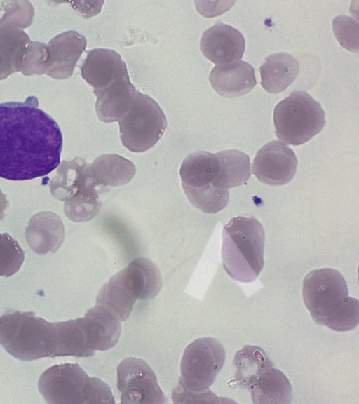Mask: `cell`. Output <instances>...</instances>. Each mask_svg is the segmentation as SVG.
I'll return each instance as SVG.
<instances>
[{"instance_id":"cell-1","label":"cell","mask_w":359,"mask_h":404,"mask_svg":"<svg viewBox=\"0 0 359 404\" xmlns=\"http://www.w3.org/2000/svg\"><path fill=\"white\" fill-rule=\"evenodd\" d=\"M38 100L0 104V177L22 181L48 175L60 164L62 135Z\"/></svg>"},{"instance_id":"cell-2","label":"cell","mask_w":359,"mask_h":404,"mask_svg":"<svg viewBox=\"0 0 359 404\" xmlns=\"http://www.w3.org/2000/svg\"><path fill=\"white\" fill-rule=\"evenodd\" d=\"M250 165L249 156L237 149L191 153L180 166L182 188L195 208L205 213H216L228 203V189L248 180Z\"/></svg>"},{"instance_id":"cell-3","label":"cell","mask_w":359,"mask_h":404,"mask_svg":"<svg viewBox=\"0 0 359 404\" xmlns=\"http://www.w3.org/2000/svg\"><path fill=\"white\" fill-rule=\"evenodd\" d=\"M302 297L316 323L337 332H346L359 322V302L348 296L347 284L336 269L323 268L309 272L302 283Z\"/></svg>"},{"instance_id":"cell-4","label":"cell","mask_w":359,"mask_h":404,"mask_svg":"<svg viewBox=\"0 0 359 404\" xmlns=\"http://www.w3.org/2000/svg\"><path fill=\"white\" fill-rule=\"evenodd\" d=\"M59 344V322L32 311H8L0 316V344L20 360L58 356Z\"/></svg>"},{"instance_id":"cell-5","label":"cell","mask_w":359,"mask_h":404,"mask_svg":"<svg viewBox=\"0 0 359 404\" xmlns=\"http://www.w3.org/2000/svg\"><path fill=\"white\" fill-rule=\"evenodd\" d=\"M222 262L233 279L242 283L255 281L263 269L265 233L254 217L237 216L222 230Z\"/></svg>"},{"instance_id":"cell-6","label":"cell","mask_w":359,"mask_h":404,"mask_svg":"<svg viewBox=\"0 0 359 404\" xmlns=\"http://www.w3.org/2000/svg\"><path fill=\"white\" fill-rule=\"evenodd\" d=\"M162 285V276L156 265L149 259L138 257L102 286L96 304L124 321L129 317L137 300L154 298Z\"/></svg>"},{"instance_id":"cell-7","label":"cell","mask_w":359,"mask_h":404,"mask_svg":"<svg viewBox=\"0 0 359 404\" xmlns=\"http://www.w3.org/2000/svg\"><path fill=\"white\" fill-rule=\"evenodd\" d=\"M38 387L49 404H114L110 387L102 379L89 377L77 363H64L48 368Z\"/></svg>"},{"instance_id":"cell-8","label":"cell","mask_w":359,"mask_h":404,"mask_svg":"<svg viewBox=\"0 0 359 404\" xmlns=\"http://www.w3.org/2000/svg\"><path fill=\"white\" fill-rule=\"evenodd\" d=\"M277 137L287 144H302L319 133L325 124L319 102L302 90L291 93L273 110Z\"/></svg>"},{"instance_id":"cell-9","label":"cell","mask_w":359,"mask_h":404,"mask_svg":"<svg viewBox=\"0 0 359 404\" xmlns=\"http://www.w3.org/2000/svg\"><path fill=\"white\" fill-rule=\"evenodd\" d=\"M122 144L133 152H143L162 137L167 119L159 105L137 91L129 112L118 121Z\"/></svg>"},{"instance_id":"cell-10","label":"cell","mask_w":359,"mask_h":404,"mask_svg":"<svg viewBox=\"0 0 359 404\" xmlns=\"http://www.w3.org/2000/svg\"><path fill=\"white\" fill-rule=\"evenodd\" d=\"M225 359V349L217 339L202 337L194 340L184 351L178 384L192 392L207 391Z\"/></svg>"},{"instance_id":"cell-11","label":"cell","mask_w":359,"mask_h":404,"mask_svg":"<svg viewBox=\"0 0 359 404\" xmlns=\"http://www.w3.org/2000/svg\"><path fill=\"white\" fill-rule=\"evenodd\" d=\"M117 388L121 403L163 404L167 397L156 376L143 359L127 357L117 366Z\"/></svg>"},{"instance_id":"cell-12","label":"cell","mask_w":359,"mask_h":404,"mask_svg":"<svg viewBox=\"0 0 359 404\" xmlns=\"http://www.w3.org/2000/svg\"><path fill=\"white\" fill-rule=\"evenodd\" d=\"M96 186L90 164L80 157L63 161L49 184L51 194L58 200L100 207Z\"/></svg>"},{"instance_id":"cell-13","label":"cell","mask_w":359,"mask_h":404,"mask_svg":"<svg viewBox=\"0 0 359 404\" xmlns=\"http://www.w3.org/2000/svg\"><path fill=\"white\" fill-rule=\"evenodd\" d=\"M297 167L294 151L283 142L273 140L258 150L252 161V172L263 183L282 186L292 180Z\"/></svg>"},{"instance_id":"cell-14","label":"cell","mask_w":359,"mask_h":404,"mask_svg":"<svg viewBox=\"0 0 359 404\" xmlns=\"http://www.w3.org/2000/svg\"><path fill=\"white\" fill-rule=\"evenodd\" d=\"M245 46L243 34L233 27L221 22L205 30L200 41L203 54L217 65L241 59Z\"/></svg>"},{"instance_id":"cell-15","label":"cell","mask_w":359,"mask_h":404,"mask_svg":"<svg viewBox=\"0 0 359 404\" xmlns=\"http://www.w3.org/2000/svg\"><path fill=\"white\" fill-rule=\"evenodd\" d=\"M81 70L82 77L93 87V91L129 77L120 54L111 49L95 48L88 51Z\"/></svg>"},{"instance_id":"cell-16","label":"cell","mask_w":359,"mask_h":404,"mask_svg":"<svg viewBox=\"0 0 359 404\" xmlns=\"http://www.w3.org/2000/svg\"><path fill=\"white\" fill-rule=\"evenodd\" d=\"M86 45V37L76 31H67L55 36L48 43V74L57 79L72 76Z\"/></svg>"},{"instance_id":"cell-17","label":"cell","mask_w":359,"mask_h":404,"mask_svg":"<svg viewBox=\"0 0 359 404\" xmlns=\"http://www.w3.org/2000/svg\"><path fill=\"white\" fill-rule=\"evenodd\" d=\"M209 80L213 89L226 97L243 95L257 83L253 67L243 60L216 65L210 73Z\"/></svg>"},{"instance_id":"cell-18","label":"cell","mask_w":359,"mask_h":404,"mask_svg":"<svg viewBox=\"0 0 359 404\" xmlns=\"http://www.w3.org/2000/svg\"><path fill=\"white\" fill-rule=\"evenodd\" d=\"M25 237L30 248L38 254L55 252L65 238V227L61 218L50 211L32 215L25 229Z\"/></svg>"},{"instance_id":"cell-19","label":"cell","mask_w":359,"mask_h":404,"mask_svg":"<svg viewBox=\"0 0 359 404\" xmlns=\"http://www.w3.org/2000/svg\"><path fill=\"white\" fill-rule=\"evenodd\" d=\"M93 93L97 97L95 110L99 119L109 123L119 121L129 112L137 90L128 77Z\"/></svg>"},{"instance_id":"cell-20","label":"cell","mask_w":359,"mask_h":404,"mask_svg":"<svg viewBox=\"0 0 359 404\" xmlns=\"http://www.w3.org/2000/svg\"><path fill=\"white\" fill-rule=\"evenodd\" d=\"M255 404H288L292 401V386L287 377L278 369H264L247 388Z\"/></svg>"},{"instance_id":"cell-21","label":"cell","mask_w":359,"mask_h":404,"mask_svg":"<svg viewBox=\"0 0 359 404\" xmlns=\"http://www.w3.org/2000/svg\"><path fill=\"white\" fill-rule=\"evenodd\" d=\"M299 69V63L292 55L286 53L272 54L259 67L260 83L269 93L283 92L294 81Z\"/></svg>"},{"instance_id":"cell-22","label":"cell","mask_w":359,"mask_h":404,"mask_svg":"<svg viewBox=\"0 0 359 404\" xmlns=\"http://www.w3.org/2000/svg\"><path fill=\"white\" fill-rule=\"evenodd\" d=\"M90 173L97 185L116 187L128 183L136 173L130 160L118 154H103L90 165Z\"/></svg>"},{"instance_id":"cell-23","label":"cell","mask_w":359,"mask_h":404,"mask_svg":"<svg viewBox=\"0 0 359 404\" xmlns=\"http://www.w3.org/2000/svg\"><path fill=\"white\" fill-rule=\"evenodd\" d=\"M233 364L236 382L246 388L264 369L273 365L263 349L252 345L245 346L236 352Z\"/></svg>"},{"instance_id":"cell-24","label":"cell","mask_w":359,"mask_h":404,"mask_svg":"<svg viewBox=\"0 0 359 404\" xmlns=\"http://www.w3.org/2000/svg\"><path fill=\"white\" fill-rule=\"evenodd\" d=\"M24 259L25 252L18 243L7 233L0 234V276L15 274Z\"/></svg>"},{"instance_id":"cell-25","label":"cell","mask_w":359,"mask_h":404,"mask_svg":"<svg viewBox=\"0 0 359 404\" xmlns=\"http://www.w3.org/2000/svg\"><path fill=\"white\" fill-rule=\"evenodd\" d=\"M334 36L341 46L351 52L358 51V23L347 15H339L332 21Z\"/></svg>"},{"instance_id":"cell-26","label":"cell","mask_w":359,"mask_h":404,"mask_svg":"<svg viewBox=\"0 0 359 404\" xmlns=\"http://www.w3.org/2000/svg\"><path fill=\"white\" fill-rule=\"evenodd\" d=\"M174 403H221L234 401L220 398L213 393L210 389L205 392H192L184 389L177 384L172 392L171 396Z\"/></svg>"},{"instance_id":"cell-27","label":"cell","mask_w":359,"mask_h":404,"mask_svg":"<svg viewBox=\"0 0 359 404\" xmlns=\"http://www.w3.org/2000/svg\"><path fill=\"white\" fill-rule=\"evenodd\" d=\"M8 205L9 203L6 194H4L0 189V220L4 217L5 210L8 207Z\"/></svg>"}]
</instances>
